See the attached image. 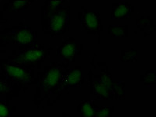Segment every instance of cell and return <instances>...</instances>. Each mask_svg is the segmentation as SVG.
Instances as JSON below:
<instances>
[{"label":"cell","mask_w":156,"mask_h":117,"mask_svg":"<svg viewBox=\"0 0 156 117\" xmlns=\"http://www.w3.org/2000/svg\"><path fill=\"white\" fill-rule=\"evenodd\" d=\"M81 78V70L79 69H73L66 73L61 79L62 89L66 90L73 87L79 85Z\"/></svg>","instance_id":"obj_7"},{"label":"cell","mask_w":156,"mask_h":117,"mask_svg":"<svg viewBox=\"0 0 156 117\" xmlns=\"http://www.w3.org/2000/svg\"><path fill=\"white\" fill-rule=\"evenodd\" d=\"M4 69L11 80L21 83H28L31 81L30 69L23 65L16 62H9L5 64Z\"/></svg>","instance_id":"obj_4"},{"label":"cell","mask_w":156,"mask_h":117,"mask_svg":"<svg viewBox=\"0 0 156 117\" xmlns=\"http://www.w3.org/2000/svg\"><path fill=\"white\" fill-rule=\"evenodd\" d=\"M136 51L134 49H129L128 51H122L120 57V61L122 62H128L130 61L136 60Z\"/></svg>","instance_id":"obj_18"},{"label":"cell","mask_w":156,"mask_h":117,"mask_svg":"<svg viewBox=\"0 0 156 117\" xmlns=\"http://www.w3.org/2000/svg\"><path fill=\"white\" fill-rule=\"evenodd\" d=\"M62 69L63 67L58 63L52 64L47 69L40 83V87L44 91H49L58 85L62 79Z\"/></svg>","instance_id":"obj_2"},{"label":"cell","mask_w":156,"mask_h":117,"mask_svg":"<svg viewBox=\"0 0 156 117\" xmlns=\"http://www.w3.org/2000/svg\"><path fill=\"white\" fill-rule=\"evenodd\" d=\"M9 90V85L6 81L4 80L0 79V94L5 93Z\"/></svg>","instance_id":"obj_20"},{"label":"cell","mask_w":156,"mask_h":117,"mask_svg":"<svg viewBox=\"0 0 156 117\" xmlns=\"http://www.w3.org/2000/svg\"><path fill=\"white\" fill-rule=\"evenodd\" d=\"M127 27L125 26H114L110 25L108 27V34L111 37H125V30Z\"/></svg>","instance_id":"obj_13"},{"label":"cell","mask_w":156,"mask_h":117,"mask_svg":"<svg viewBox=\"0 0 156 117\" xmlns=\"http://www.w3.org/2000/svg\"><path fill=\"white\" fill-rule=\"evenodd\" d=\"M9 111L7 105L5 103L0 101V117H8Z\"/></svg>","instance_id":"obj_19"},{"label":"cell","mask_w":156,"mask_h":117,"mask_svg":"<svg viewBox=\"0 0 156 117\" xmlns=\"http://www.w3.org/2000/svg\"><path fill=\"white\" fill-rule=\"evenodd\" d=\"M84 28L88 30H96L98 27V15L95 12L84 11L81 18Z\"/></svg>","instance_id":"obj_10"},{"label":"cell","mask_w":156,"mask_h":117,"mask_svg":"<svg viewBox=\"0 0 156 117\" xmlns=\"http://www.w3.org/2000/svg\"><path fill=\"white\" fill-rule=\"evenodd\" d=\"M64 2H65L64 0H61V1H46L45 2V12L47 14H48L50 12L60 9L61 6H62Z\"/></svg>","instance_id":"obj_16"},{"label":"cell","mask_w":156,"mask_h":117,"mask_svg":"<svg viewBox=\"0 0 156 117\" xmlns=\"http://www.w3.org/2000/svg\"><path fill=\"white\" fill-rule=\"evenodd\" d=\"M80 105L82 117H94L96 107L92 101L86 100L82 101Z\"/></svg>","instance_id":"obj_11"},{"label":"cell","mask_w":156,"mask_h":117,"mask_svg":"<svg viewBox=\"0 0 156 117\" xmlns=\"http://www.w3.org/2000/svg\"><path fill=\"white\" fill-rule=\"evenodd\" d=\"M49 28L52 34L60 35L65 33L69 19V8H63L48 13Z\"/></svg>","instance_id":"obj_1"},{"label":"cell","mask_w":156,"mask_h":117,"mask_svg":"<svg viewBox=\"0 0 156 117\" xmlns=\"http://www.w3.org/2000/svg\"><path fill=\"white\" fill-rule=\"evenodd\" d=\"M66 117H71V116H69V115H66Z\"/></svg>","instance_id":"obj_21"},{"label":"cell","mask_w":156,"mask_h":117,"mask_svg":"<svg viewBox=\"0 0 156 117\" xmlns=\"http://www.w3.org/2000/svg\"><path fill=\"white\" fill-rule=\"evenodd\" d=\"M79 51V45L73 39H68L58 50V55L62 58L65 63L71 62L77 55Z\"/></svg>","instance_id":"obj_6"},{"label":"cell","mask_w":156,"mask_h":117,"mask_svg":"<svg viewBox=\"0 0 156 117\" xmlns=\"http://www.w3.org/2000/svg\"><path fill=\"white\" fill-rule=\"evenodd\" d=\"M112 112H113V107H96L95 115H94V117H111Z\"/></svg>","instance_id":"obj_17"},{"label":"cell","mask_w":156,"mask_h":117,"mask_svg":"<svg viewBox=\"0 0 156 117\" xmlns=\"http://www.w3.org/2000/svg\"><path fill=\"white\" fill-rule=\"evenodd\" d=\"M155 74L156 71L155 69H147L146 71L145 74L143 76V83L145 87H148L150 85H154L155 84L156 80H155Z\"/></svg>","instance_id":"obj_14"},{"label":"cell","mask_w":156,"mask_h":117,"mask_svg":"<svg viewBox=\"0 0 156 117\" xmlns=\"http://www.w3.org/2000/svg\"><path fill=\"white\" fill-rule=\"evenodd\" d=\"M32 1L23 0V1H14L11 2L9 5V11L11 12H19L26 10L31 5Z\"/></svg>","instance_id":"obj_12"},{"label":"cell","mask_w":156,"mask_h":117,"mask_svg":"<svg viewBox=\"0 0 156 117\" xmlns=\"http://www.w3.org/2000/svg\"><path fill=\"white\" fill-rule=\"evenodd\" d=\"M5 40L12 41L19 45H33L36 41L35 33L31 28L24 27L2 36Z\"/></svg>","instance_id":"obj_3"},{"label":"cell","mask_w":156,"mask_h":117,"mask_svg":"<svg viewBox=\"0 0 156 117\" xmlns=\"http://www.w3.org/2000/svg\"><path fill=\"white\" fill-rule=\"evenodd\" d=\"M101 83H102L104 85L107 86L109 88L112 89L113 90L114 86H115V82L112 80V76H111V73L108 72V70L102 71L101 73V76H100V80ZM114 92V90H113Z\"/></svg>","instance_id":"obj_15"},{"label":"cell","mask_w":156,"mask_h":117,"mask_svg":"<svg viewBox=\"0 0 156 117\" xmlns=\"http://www.w3.org/2000/svg\"><path fill=\"white\" fill-rule=\"evenodd\" d=\"M132 6L127 2H119L113 4L112 19H129L131 16Z\"/></svg>","instance_id":"obj_8"},{"label":"cell","mask_w":156,"mask_h":117,"mask_svg":"<svg viewBox=\"0 0 156 117\" xmlns=\"http://www.w3.org/2000/svg\"><path fill=\"white\" fill-rule=\"evenodd\" d=\"M44 55V50L41 45L32 47L31 48H27L20 51L16 56L15 62L23 66L31 65L42 59Z\"/></svg>","instance_id":"obj_5"},{"label":"cell","mask_w":156,"mask_h":117,"mask_svg":"<svg viewBox=\"0 0 156 117\" xmlns=\"http://www.w3.org/2000/svg\"><path fill=\"white\" fill-rule=\"evenodd\" d=\"M92 94H95L102 100H112L114 98L113 90L102 83L98 81H93L90 83Z\"/></svg>","instance_id":"obj_9"}]
</instances>
